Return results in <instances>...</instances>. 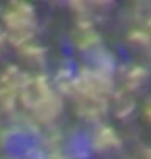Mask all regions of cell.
<instances>
[{
  "instance_id": "cell-1",
  "label": "cell",
  "mask_w": 151,
  "mask_h": 159,
  "mask_svg": "<svg viewBox=\"0 0 151 159\" xmlns=\"http://www.w3.org/2000/svg\"><path fill=\"white\" fill-rule=\"evenodd\" d=\"M2 21L6 25V35L16 47H21L31 43L33 31L37 25L35 10L27 4H10L2 16Z\"/></svg>"
},
{
  "instance_id": "cell-2",
  "label": "cell",
  "mask_w": 151,
  "mask_h": 159,
  "mask_svg": "<svg viewBox=\"0 0 151 159\" xmlns=\"http://www.w3.org/2000/svg\"><path fill=\"white\" fill-rule=\"evenodd\" d=\"M31 111H33V115L39 122L51 124V122L56 120L62 113V99H60V95L52 89L49 95H45L43 99H39L35 105L31 107Z\"/></svg>"
},
{
  "instance_id": "cell-3",
  "label": "cell",
  "mask_w": 151,
  "mask_h": 159,
  "mask_svg": "<svg viewBox=\"0 0 151 159\" xmlns=\"http://www.w3.org/2000/svg\"><path fill=\"white\" fill-rule=\"evenodd\" d=\"M74 41L79 49H85V51H91V49H97L99 43H101V37L99 33L95 31L93 23L89 20H79L78 25H76V31H74Z\"/></svg>"
},
{
  "instance_id": "cell-4",
  "label": "cell",
  "mask_w": 151,
  "mask_h": 159,
  "mask_svg": "<svg viewBox=\"0 0 151 159\" xmlns=\"http://www.w3.org/2000/svg\"><path fill=\"white\" fill-rule=\"evenodd\" d=\"M93 146L97 152H103V153L114 152V149L120 148V138L114 132V128H110L107 124H99L93 134Z\"/></svg>"
},
{
  "instance_id": "cell-5",
  "label": "cell",
  "mask_w": 151,
  "mask_h": 159,
  "mask_svg": "<svg viewBox=\"0 0 151 159\" xmlns=\"http://www.w3.org/2000/svg\"><path fill=\"white\" fill-rule=\"evenodd\" d=\"M145 80H147V72L141 66L134 64V66H128V70L124 74V85L128 91H136L145 84Z\"/></svg>"
},
{
  "instance_id": "cell-6",
  "label": "cell",
  "mask_w": 151,
  "mask_h": 159,
  "mask_svg": "<svg viewBox=\"0 0 151 159\" xmlns=\"http://www.w3.org/2000/svg\"><path fill=\"white\" fill-rule=\"evenodd\" d=\"M128 43L134 47L136 51H141V52H151V39L149 35L145 33L144 29H130L128 33Z\"/></svg>"
},
{
  "instance_id": "cell-7",
  "label": "cell",
  "mask_w": 151,
  "mask_h": 159,
  "mask_svg": "<svg viewBox=\"0 0 151 159\" xmlns=\"http://www.w3.org/2000/svg\"><path fill=\"white\" fill-rule=\"evenodd\" d=\"M20 52H21V57L23 60H27L29 64H43V60H45V51L41 49V47H37L33 43H25V45H21L20 47Z\"/></svg>"
},
{
  "instance_id": "cell-8",
  "label": "cell",
  "mask_w": 151,
  "mask_h": 159,
  "mask_svg": "<svg viewBox=\"0 0 151 159\" xmlns=\"http://www.w3.org/2000/svg\"><path fill=\"white\" fill-rule=\"evenodd\" d=\"M134 113V101L130 97V93H126V95H118L116 97V115L124 118V116H128Z\"/></svg>"
},
{
  "instance_id": "cell-9",
  "label": "cell",
  "mask_w": 151,
  "mask_h": 159,
  "mask_svg": "<svg viewBox=\"0 0 151 159\" xmlns=\"http://www.w3.org/2000/svg\"><path fill=\"white\" fill-rule=\"evenodd\" d=\"M140 159H151V148H144V149H141Z\"/></svg>"
},
{
  "instance_id": "cell-10",
  "label": "cell",
  "mask_w": 151,
  "mask_h": 159,
  "mask_svg": "<svg viewBox=\"0 0 151 159\" xmlns=\"http://www.w3.org/2000/svg\"><path fill=\"white\" fill-rule=\"evenodd\" d=\"M145 33L149 35V39H151V16L145 20Z\"/></svg>"
},
{
  "instance_id": "cell-11",
  "label": "cell",
  "mask_w": 151,
  "mask_h": 159,
  "mask_svg": "<svg viewBox=\"0 0 151 159\" xmlns=\"http://www.w3.org/2000/svg\"><path fill=\"white\" fill-rule=\"evenodd\" d=\"M145 118H147V120L151 122V103H149V105L145 107Z\"/></svg>"
}]
</instances>
